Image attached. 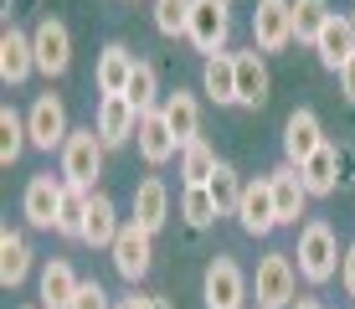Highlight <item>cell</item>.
Wrapping results in <instances>:
<instances>
[{
	"label": "cell",
	"mask_w": 355,
	"mask_h": 309,
	"mask_svg": "<svg viewBox=\"0 0 355 309\" xmlns=\"http://www.w3.org/2000/svg\"><path fill=\"white\" fill-rule=\"evenodd\" d=\"M293 258H299V278L314 283V289H324V283L340 274V237H335V227H329V222H320V217L304 222Z\"/></svg>",
	"instance_id": "cell-1"
},
{
	"label": "cell",
	"mask_w": 355,
	"mask_h": 309,
	"mask_svg": "<svg viewBox=\"0 0 355 309\" xmlns=\"http://www.w3.org/2000/svg\"><path fill=\"white\" fill-rule=\"evenodd\" d=\"M252 294H258V309H293V299H299V263H293V253H268L258 263Z\"/></svg>",
	"instance_id": "cell-2"
},
{
	"label": "cell",
	"mask_w": 355,
	"mask_h": 309,
	"mask_svg": "<svg viewBox=\"0 0 355 309\" xmlns=\"http://www.w3.org/2000/svg\"><path fill=\"white\" fill-rule=\"evenodd\" d=\"M248 294H252V283L237 268V258L216 253L211 263H206V274H201V299H206V309H248Z\"/></svg>",
	"instance_id": "cell-3"
},
{
	"label": "cell",
	"mask_w": 355,
	"mask_h": 309,
	"mask_svg": "<svg viewBox=\"0 0 355 309\" xmlns=\"http://www.w3.org/2000/svg\"><path fill=\"white\" fill-rule=\"evenodd\" d=\"M103 150L108 144L98 140V129L88 124V129H72L67 144L57 155H62V181L67 185H83V191H93V181L103 176Z\"/></svg>",
	"instance_id": "cell-4"
},
{
	"label": "cell",
	"mask_w": 355,
	"mask_h": 309,
	"mask_svg": "<svg viewBox=\"0 0 355 309\" xmlns=\"http://www.w3.org/2000/svg\"><path fill=\"white\" fill-rule=\"evenodd\" d=\"M227 36H232V0H191L186 42L196 47V52H206V57L227 52Z\"/></svg>",
	"instance_id": "cell-5"
},
{
	"label": "cell",
	"mask_w": 355,
	"mask_h": 309,
	"mask_svg": "<svg viewBox=\"0 0 355 309\" xmlns=\"http://www.w3.org/2000/svg\"><path fill=\"white\" fill-rule=\"evenodd\" d=\"M26 134H31L36 150H62V144H67L72 124H67V108H62V98H57V93H36V98H31V108H26Z\"/></svg>",
	"instance_id": "cell-6"
},
{
	"label": "cell",
	"mask_w": 355,
	"mask_h": 309,
	"mask_svg": "<svg viewBox=\"0 0 355 309\" xmlns=\"http://www.w3.org/2000/svg\"><path fill=\"white\" fill-rule=\"evenodd\" d=\"M31 52H36V72H42V78H62V72L72 67V31H67L57 16L36 21Z\"/></svg>",
	"instance_id": "cell-7"
},
{
	"label": "cell",
	"mask_w": 355,
	"mask_h": 309,
	"mask_svg": "<svg viewBox=\"0 0 355 309\" xmlns=\"http://www.w3.org/2000/svg\"><path fill=\"white\" fill-rule=\"evenodd\" d=\"M108 258H114V274L124 283H139L150 274V263H155V237L139 227V222H124V232H119V242L108 247Z\"/></svg>",
	"instance_id": "cell-8"
},
{
	"label": "cell",
	"mask_w": 355,
	"mask_h": 309,
	"mask_svg": "<svg viewBox=\"0 0 355 309\" xmlns=\"http://www.w3.org/2000/svg\"><path fill=\"white\" fill-rule=\"evenodd\" d=\"M252 47L258 52L293 47V0H258L252 6Z\"/></svg>",
	"instance_id": "cell-9"
},
{
	"label": "cell",
	"mask_w": 355,
	"mask_h": 309,
	"mask_svg": "<svg viewBox=\"0 0 355 309\" xmlns=\"http://www.w3.org/2000/svg\"><path fill=\"white\" fill-rule=\"evenodd\" d=\"M62 196H67V181L31 176V181H26V191H21V217H26L36 232H57V212H62Z\"/></svg>",
	"instance_id": "cell-10"
},
{
	"label": "cell",
	"mask_w": 355,
	"mask_h": 309,
	"mask_svg": "<svg viewBox=\"0 0 355 309\" xmlns=\"http://www.w3.org/2000/svg\"><path fill=\"white\" fill-rule=\"evenodd\" d=\"M268 185H273V206H278V227H299L304 206H309V185H304L299 165H273L268 170Z\"/></svg>",
	"instance_id": "cell-11"
},
{
	"label": "cell",
	"mask_w": 355,
	"mask_h": 309,
	"mask_svg": "<svg viewBox=\"0 0 355 309\" xmlns=\"http://www.w3.org/2000/svg\"><path fill=\"white\" fill-rule=\"evenodd\" d=\"M324 150V124L314 108H293L288 124H284V160L288 165H304L309 155Z\"/></svg>",
	"instance_id": "cell-12"
},
{
	"label": "cell",
	"mask_w": 355,
	"mask_h": 309,
	"mask_svg": "<svg viewBox=\"0 0 355 309\" xmlns=\"http://www.w3.org/2000/svg\"><path fill=\"white\" fill-rule=\"evenodd\" d=\"M93 129H98V140H103L108 150H119V144H129L134 134H139V114H134V103H129L124 93L98 98V119H93Z\"/></svg>",
	"instance_id": "cell-13"
},
{
	"label": "cell",
	"mask_w": 355,
	"mask_h": 309,
	"mask_svg": "<svg viewBox=\"0 0 355 309\" xmlns=\"http://www.w3.org/2000/svg\"><path fill=\"white\" fill-rule=\"evenodd\" d=\"M237 222L248 237H268V232L278 227V206H273V185L268 176L248 181V191H242V206H237Z\"/></svg>",
	"instance_id": "cell-14"
},
{
	"label": "cell",
	"mask_w": 355,
	"mask_h": 309,
	"mask_svg": "<svg viewBox=\"0 0 355 309\" xmlns=\"http://www.w3.org/2000/svg\"><path fill=\"white\" fill-rule=\"evenodd\" d=\"M232 57H237V108H263L268 103V88H273L263 52H258V47H248V52H232Z\"/></svg>",
	"instance_id": "cell-15"
},
{
	"label": "cell",
	"mask_w": 355,
	"mask_h": 309,
	"mask_svg": "<svg viewBox=\"0 0 355 309\" xmlns=\"http://www.w3.org/2000/svg\"><path fill=\"white\" fill-rule=\"evenodd\" d=\"M134 57L124 42H108L103 52H98V67H93V83H98V93L103 98H114V93H129V78H134Z\"/></svg>",
	"instance_id": "cell-16"
},
{
	"label": "cell",
	"mask_w": 355,
	"mask_h": 309,
	"mask_svg": "<svg viewBox=\"0 0 355 309\" xmlns=\"http://www.w3.org/2000/svg\"><path fill=\"white\" fill-rule=\"evenodd\" d=\"M31 72H36L31 36L16 31V26H6V36H0V83H6V88H21Z\"/></svg>",
	"instance_id": "cell-17"
},
{
	"label": "cell",
	"mask_w": 355,
	"mask_h": 309,
	"mask_svg": "<svg viewBox=\"0 0 355 309\" xmlns=\"http://www.w3.org/2000/svg\"><path fill=\"white\" fill-rule=\"evenodd\" d=\"M78 289H83V278L72 274V263H67V258H52V263H42V283H36L42 304H36V309H72Z\"/></svg>",
	"instance_id": "cell-18"
},
{
	"label": "cell",
	"mask_w": 355,
	"mask_h": 309,
	"mask_svg": "<svg viewBox=\"0 0 355 309\" xmlns=\"http://www.w3.org/2000/svg\"><path fill=\"white\" fill-rule=\"evenodd\" d=\"M129 222H139L150 237L170 222V191H165L160 176H144L139 185H134V217H129Z\"/></svg>",
	"instance_id": "cell-19"
},
{
	"label": "cell",
	"mask_w": 355,
	"mask_h": 309,
	"mask_svg": "<svg viewBox=\"0 0 355 309\" xmlns=\"http://www.w3.org/2000/svg\"><path fill=\"white\" fill-rule=\"evenodd\" d=\"M160 114H165V124H170V134H175V144H180V150L201 140V103H196V93H186V88L165 93Z\"/></svg>",
	"instance_id": "cell-20"
},
{
	"label": "cell",
	"mask_w": 355,
	"mask_h": 309,
	"mask_svg": "<svg viewBox=\"0 0 355 309\" xmlns=\"http://www.w3.org/2000/svg\"><path fill=\"white\" fill-rule=\"evenodd\" d=\"M314 52H320V67H324V72H340V67L355 57V31H350V21H345V16H329L324 31H320V42H314Z\"/></svg>",
	"instance_id": "cell-21"
},
{
	"label": "cell",
	"mask_w": 355,
	"mask_h": 309,
	"mask_svg": "<svg viewBox=\"0 0 355 309\" xmlns=\"http://www.w3.org/2000/svg\"><path fill=\"white\" fill-rule=\"evenodd\" d=\"M201 93L211 98V103H237V57L232 52H216V57H206V67H201Z\"/></svg>",
	"instance_id": "cell-22"
},
{
	"label": "cell",
	"mask_w": 355,
	"mask_h": 309,
	"mask_svg": "<svg viewBox=\"0 0 355 309\" xmlns=\"http://www.w3.org/2000/svg\"><path fill=\"white\" fill-rule=\"evenodd\" d=\"M119 232H124V222H119V206H114V196H103V191H93V206H88V232H83V242L88 247H114L119 242Z\"/></svg>",
	"instance_id": "cell-23"
},
{
	"label": "cell",
	"mask_w": 355,
	"mask_h": 309,
	"mask_svg": "<svg viewBox=\"0 0 355 309\" xmlns=\"http://www.w3.org/2000/svg\"><path fill=\"white\" fill-rule=\"evenodd\" d=\"M134 144H139V155L150 160V165H165V160H170V155L180 150V144H175V134H170V124H165V114H160V108L139 119V134H134Z\"/></svg>",
	"instance_id": "cell-24"
},
{
	"label": "cell",
	"mask_w": 355,
	"mask_h": 309,
	"mask_svg": "<svg viewBox=\"0 0 355 309\" xmlns=\"http://www.w3.org/2000/svg\"><path fill=\"white\" fill-rule=\"evenodd\" d=\"M31 274V242H26V232H0V283L6 289H21Z\"/></svg>",
	"instance_id": "cell-25"
},
{
	"label": "cell",
	"mask_w": 355,
	"mask_h": 309,
	"mask_svg": "<svg viewBox=\"0 0 355 309\" xmlns=\"http://www.w3.org/2000/svg\"><path fill=\"white\" fill-rule=\"evenodd\" d=\"M299 176H304V185H309V196H335L340 191V150L324 144L320 155H309L299 165Z\"/></svg>",
	"instance_id": "cell-26"
},
{
	"label": "cell",
	"mask_w": 355,
	"mask_h": 309,
	"mask_svg": "<svg viewBox=\"0 0 355 309\" xmlns=\"http://www.w3.org/2000/svg\"><path fill=\"white\" fill-rule=\"evenodd\" d=\"M88 206H93V191H83V185H67L62 212H57V237L83 242V232H88Z\"/></svg>",
	"instance_id": "cell-27"
},
{
	"label": "cell",
	"mask_w": 355,
	"mask_h": 309,
	"mask_svg": "<svg viewBox=\"0 0 355 309\" xmlns=\"http://www.w3.org/2000/svg\"><path fill=\"white\" fill-rule=\"evenodd\" d=\"M124 98L134 103V114H139V119H144V114H155V108L165 103V98H160V72H155L144 57L134 62V78H129V93H124Z\"/></svg>",
	"instance_id": "cell-28"
},
{
	"label": "cell",
	"mask_w": 355,
	"mask_h": 309,
	"mask_svg": "<svg viewBox=\"0 0 355 309\" xmlns=\"http://www.w3.org/2000/svg\"><path fill=\"white\" fill-rule=\"evenodd\" d=\"M329 16H335V10H329V0H293V42L314 47Z\"/></svg>",
	"instance_id": "cell-29"
},
{
	"label": "cell",
	"mask_w": 355,
	"mask_h": 309,
	"mask_svg": "<svg viewBox=\"0 0 355 309\" xmlns=\"http://www.w3.org/2000/svg\"><path fill=\"white\" fill-rule=\"evenodd\" d=\"M206 191H211V201H216V212H222V217H237V206H242V191H248V181H242L237 170H232L227 160H222V165H216V176L206 181Z\"/></svg>",
	"instance_id": "cell-30"
},
{
	"label": "cell",
	"mask_w": 355,
	"mask_h": 309,
	"mask_svg": "<svg viewBox=\"0 0 355 309\" xmlns=\"http://www.w3.org/2000/svg\"><path fill=\"white\" fill-rule=\"evenodd\" d=\"M26 144H31V134H26V114H16V108H0V165H16V160H21V150H26Z\"/></svg>",
	"instance_id": "cell-31"
},
{
	"label": "cell",
	"mask_w": 355,
	"mask_h": 309,
	"mask_svg": "<svg viewBox=\"0 0 355 309\" xmlns=\"http://www.w3.org/2000/svg\"><path fill=\"white\" fill-rule=\"evenodd\" d=\"M180 217H186L191 232H206L222 212H216V201H211V191H206V185H186V191H180Z\"/></svg>",
	"instance_id": "cell-32"
},
{
	"label": "cell",
	"mask_w": 355,
	"mask_h": 309,
	"mask_svg": "<svg viewBox=\"0 0 355 309\" xmlns=\"http://www.w3.org/2000/svg\"><path fill=\"white\" fill-rule=\"evenodd\" d=\"M216 165H222V160H216V150L206 140H196V144L180 150V176H186V185H206L216 176Z\"/></svg>",
	"instance_id": "cell-33"
},
{
	"label": "cell",
	"mask_w": 355,
	"mask_h": 309,
	"mask_svg": "<svg viewBox=\"0 0 355 309\" xmlns=\"http://www.w3.org/2000/svg\"><path fill=\"white\" fill-rule=\"evenodd\" d=\"M155 31L160 36H186L191 31V0H155Z\"/></svg>",
	"instance_id": "cell-34"
},
{
	"label": "cell",
	"mask_w": 355,
	"mask_h": 309,
	"mask_svg": "<svg viewBox=\"0 0 355 309\" xmlns=\"http://www.w3.org/2000/svg\"><path fill=\"white\" fill-rule=\"evenodd\" d=\"M119 299H108V294H103V283H83V289H78V299H72V309H114Z\"/></svg>",
	"instance_id": "cell-35"
},
{
	"label": "cell",
	"mask_w": 355,
	"mask_h": 309,
	"mask_svg": "<svg viewBox=\"0 0 355 309\" xmlns=\"http://www.w3.org/2000/svg\"><path fill=\"white\" fill-rule=\"evenodd\" d=\"M340 283H345V294L355 299V242L345 247V258H340Z\"/></svg>",
	"instance_id": "cell-36"
},
{
	"label": "cell",
	"mask_w": 355,
	"mask_h": 309,
	"mask_svg": "<svg viewBox=\"0 0 355 309\" xmlns=\"http://www.w3.org/2000/svg\"><path fill=\"white\" fill-rule=\"evenodd\" d=\"M335 78H340V98H345V103H355V57L335 72Z\"/></svg>",
	"instance_id": "cell-37"
},
{
	"label": "cell",
	"mask_w": 355,
	"mask_h": 309,
	"mask_svg": "<svg viewBox=\"0 0 355 309\" xmlns=\"http://www.w3.org/2000/svg\"><path fill=\"white\" fill-rule=\"evenodd\" d=\"M114 309H155V294H129V299H119Z\"/></svg>",
	"instance_id": "cell-38"
},
{
	"label": "cell",
	"mask_w": 355,
	"mask_h": 309,
	"mask_svg": "<svg viewBox=\"0 0 355 309\" xmlns=\"http://www.w3.org/2000/svg\"><path fill=\"white\" fill-rule=\"evenodd\" d=\"M293 309H324L320 299H293Z\"/></svg>",
	"instance_id": "cell-39"
},
{
	"label": "cell",
	"mask_w": 355,
	"mask_h": 309,
	"mask_svg": "<svg viewBox=\"0 0 355 309\" xmlns=\"http://www.w3.org/2000/svg\"><path fill=\"white\" fill-rule=\"evenodd\" d=\"M155 309H170V299H165V294H155Z\"/></svg>",
	"instance_id": "cell-40"
},
{
	"label": "cell",
	"mask_w": 355,
	"mask_h": 309,
	"mask_svg": "<svg viewBox=\"0 0 355 309\" xmlns=\"http://www.w3.org/2000/svg\"><path fill=\"white\" fill-rule=\"evenodd\" d=\"M345 21H350V31H355V6H350V10H345Z\"/></svg>",
	"instance_id": "cell-41"
}]
</instances>
